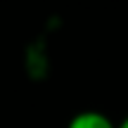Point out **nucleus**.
I'll return each mask as SVG.
<instances>
[{
    "mask_svg": "<svg viewBox=\"0 0 128 128\" xmlns=\"http://www.w3.org/2000/svg\"><path fill=\"white\" fill-rule=\"evenodd\" d=\"M116 128H128V116H126V119H124V121H121V124H119V126H116Z\"/></svg>",
    "mask_w": 128,
    "mask_h": 128,
    "instance_id": "2",
    "label": "nucleus"
},
{
    "mask_svg": "<svg viewBox=\"0 0 128 128\" xmlns=\"http://www.w3.org/2000/svg\"><path fill=\"white\" fill-rule=\"evenodd\" d=\"M66 128H116L102 112H78Z\"/></svg>",
    "mask_w": 128,
    "mask_h": 128,
    "instance_id": "1",
    "label": "nucleus"
}]
</instances>
